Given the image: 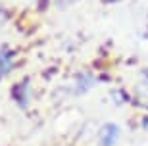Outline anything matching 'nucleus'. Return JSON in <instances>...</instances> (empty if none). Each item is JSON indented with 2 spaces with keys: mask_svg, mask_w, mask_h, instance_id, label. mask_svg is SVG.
Wrapping results in <instances>:
<instances>
[{
  "mask_svg": "<svg viewBox=\"0 0 148 146\" xmlns=\"http://www.w3.org/2000/svg\"><path fill=\"white\" fill-rule=\"evenodd\" d=\"M27 92H29V79L25 77L21 83L14 85V88H12V98H14V100H16L21 108H27V104H29Z\"/></svg>",
  "mask_w": 148,
  "mask_h": 146,
  "instance_id": "1",
  "label": "nucleus"
},
{
  "mask_svg": "<svg viewBox=\"0 0 148 146\" xmlns=\"http://www.w3.org/2000/svg\"><path fill=\"white\" fill-rule=\"evenodd\" d=\"M14 58H16V52L10 50L8 46L0 48V79L6 77L14 67Z\"/></svg>",
  "mask_w": 148,
  "mask_h": 146,
  "instance_id": "2",
  "label": "nucleus"
},
{
  "mask_svg": "<svg viewBox=\"0 0 148 146\" xmlns=\"http://www.w3.org/2000/svg\"><path fill=\"white\" fill-rule=\"evenodd\" d=\"M117 136H119L117 125H104L102 131H100V142H102V146H114L115 141H117Z\"/></svg>",
  "mask_w": 148,
  "mask_h": 146,
  "instance_id": "3",
  "label": "nucleus"
},
{
  "mask_svg": "<svg viewBox=\"0 0 148 146\" xmlns=\"http://www.w3.org/2000/svg\"><path fill=\"white\" fill-rule=\"evenodd\" d=\"M144 77H146V81H148V69H144Z\"/></svg>",
  "mask_w": 148,
  "mask_h": 146,
  "instance_id": "4",
  "label": "nucleus"
},
{
  "mask_svg": "<svg viewBox=\"0 0 148 146\" xmlns=\"http://www.w3.org/2000/svg\"><path fill=\"white\" fill-rule=\"evenodd\" d=\"M106 2H115V0H106Z\"/></svg>",
  "mask_w": 148,
  "mask_h": 146,
  "instance_id": "5",
  "label": "nucleus"
}]
</instances>
